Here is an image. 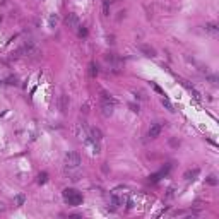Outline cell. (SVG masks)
I'll list each match as a JSON object with an SVG mask.
<instances>
[{
    "mask_svg": "<svg viewBox=\"0 0 219 219\" xmlns=\"http://www.w3.org/2000/svg\"><path fill=\"white\" fill-rule=\"evenodd\" d=\"M154 91L158 92V94H163V96H164V92H163V89H161V87H159V86H156V84H154Z\"/></svg>",
    "mask_w": 219,
    "mask_h": 219,
    "instance_id": "21",
    "label": "cell"
},
{
    "mask_svg": "<svg viewBox=\"0 0 219 219\" xmlns=\"http://www.w3.org/2000/svg\"><path fill=\"white\" fill-rule=\"evenodd\" d=\"M79 164H81V156H79V152L70 151V152H67V154H65V166H67L69 169L77 168Z\"/></svg>",
    "mask_w": 219,
    "mask_h": 219,
    "instance_id": "3",
    "label": "cell"
},
{
    "mask_svg": "<svg viewBox=\"0 0 219 219\" xmlns=\"http://www.w3.org/2000/svg\"><path fill=\"white\" fill-rule=\"evenodd\" d=\"M207 183H209V185H214V187H216V185H218V178H216L214 175H211V176H207Z\"/></svg>",
    "mask_w": 219,
    "mask_h": 219,
    "instance_id": "16",
    "label": "cell"
},
{
    "mask_svg": "<svg viewBox=\"0 0 219 219\" xmlns=\"http://www.w3.org/2000/svg\"><path fill=\"white\" fill-rule=\"evenodd\" d=\"M103 14L110 16V9H108V0H103Z\"/></svg>",
    "mask_w": 219,
    "mask_h": 219,
    "instance_id": "17",
    "label": "cell"
},
{
    "mask_svg": "<svg viewBox=\"0 0 219 219\" xmlns=\"http://www.w3.org/2000/svg\"><path fill=\"white\" fill-rule=\"evenodd\" d=\"M122 199H118L116 195H111V199H110V207H111V211H115V209H118V205H122Z\"/></svg>",
    "mask_w": 219,
    "mask_h": 219,
    "instance_id": "10",
    "label": "cell"
},
{
    "mask_svg": "<svg viewBox=\"0 0 219 219\" xmlns=\"http://www.w3.org/2000/svg\"><path fill=\"white\" fill-rule=\"evenodd\" d=\"M139 50L146 55V56H151V58L156 56V50H154L151 45H144V43H142V45H139Z\"/></svg>",
    "mask_w": 219,
    "mask_h": 219,
    "instance_id": "6",
    "label": "cell"
},
{
    "mask_svg": "<svg viewBox=\"0 0 219 219\" xmlns=\"http://www.w3.org/2000/svg\"><path fill=\"white\" fill-rule=\"evenodd\" d=\"M159 134H161V125H159V123H152V125L149 127L147 135H149L151 139H156V137H159Z\"/></svg>",
    "mask_w": 219,
    "mask_h": 219,
    "instance_id": "5",
    "label": "cell"
},
{
    "mask_svg": "<svg viewBox=\"0 0 219 219\" xmlns=\"http://www.w3.org/2000/svg\"><path fill=\"white\" fill-rule=\"evenodd\" d=\"M113 106H115V99L111 98V94L101 91V113L105 118H110L113 115Z\"/></svg>",
    "mask_w": 219,
    "mask_h": 219,
    "instance_id": "1",
    "label": "cell"
},
{
    "mask_svg": "<svg viewBox=\"0 0 219 219\" xmlns=\"http://www.w3.org/2000/svg\"><path fill=\"white\" fill-rule=\"evenodd\" d=\"M89 139H91V140H96V142H99V140L103 139L101 130H99V128H92L91 132H89Z\"/></svg>",
    "mask_w": 219,
    "mask_h": 219,
    "instance_id": "9",
    "label": "cell"
},
{
    "mask_svg": "<svg viewBox=\"0 0 219 219\" xmlns=\"http://www.w3.org/2000/svg\"><path fill=\"white\" fill-rule=\"evenodd\" d=\"M205 31H209V33H212V34H218V26H216V24H207V26H205Z\"/></svg>",
    "mask_w": 219,
    "mask_h": 219,
    "instance_id": "14",
    "label": "cell"
},
{
    "mask_svg": "<svg viewBox=\"0 0 219 219\" xmlns=\"http://www.w3.org/2000/svg\"><path fill=\"white\" fill-rule=\"evenodd\" d=\"M56 21H58L56 16H52V17H50V26H55V24H56Z\"/></svg>",
    "mask_w": 219,
    "mask_h": 219,
    "instance_id": "20",
    "label": "cell"
},
{
    "mask_svg": "<svg viewBox=\"0 0 219 219\" xmlns=\"http://www.w3.org/2000/svg\"><path fill=\"white\" fill-rule=\"evenodd\" d=\"M58 108H60L62 113H67V110H69V96H67V94H62V96H60Z\"/></svg>",
    "mask_w": 219,
    "mask_h": 219,
    "instance_id": "7",
    "label": "cell"
},
{
    "mask_svg": "<svg viewBox=\"0 0 219 219\" xmlns=\"http://www.w3.org/2000/svg\"><path fill=\"white\" fill-rule=\"evenodd\" d=\"M79 36H81V38H86V36H87V29L79 26Z\"/></svg>",
    "mask_w": 219,
    "mask_h": 219,
    "instance_id": "18",
    "label": "cell"
},
{
    "mask_svg": "<svg viewBox=\"0 0 219 219\" xmlns=\"http://www.w3.org/2000/svg\"><path fill=\"white\" fill-rule=\"evenodd\" d=\"M46 182H48V175H46V173H39V175H38V183H39V185H45Z\"/></svg>",
    "mask_w": 219,
    "mask_h": 219,
    "instance_id": "12",
    "label": "cell"
},
{
    "mask_svg": "<svg viewBox=\"0 0 219 219\" xmlns=\"http://www.w3.org/2000/svg\"><path fill=\"white\" fill-rule=\"evenodd\" d=\"M128 108L132 110L134 113H139V105H134V103H130V105H128Z\"/></svg>",
    "mask_w": 219,
    "mask_h": 219,
    "instance_id": "19",
    "label": "cell"
},
{
    "mask_svg": "<svg viewBox=\"0 0 219 219\" xmlns=\"http://www.w3.org/2000/svg\"><path fill=\"white\" fill-rule=\"evenodd\" d=\"M89 75H91V77H96V75H98V67H96V63H91V65H89Z\"/></svg>",
    "mask_w": 219,
    "mask_h": 219,
    "instance_id": "15",
    "label": "cell"
},
{
    "mask_svg": "<svg viewBox=\"0 0 219 219\" xmlns=\"http://www.w3.org/2000/svg\"><path fill=\"white\" fill-rule=\"evenodd\" d=\"M65 24L70 29H79V17H77V14H69L67 19H65Z\"/></svg>",
    "mask_w": 219,
    "mask_h": 219,
    "instance_id": "4",
    "label": "cell"
},
{
    "mask_svg": "<svg viewBox=\"0 0 219 219\" xmlns=\"http://www.w3.org/2000/svg\"><path fill=\"white\" fill-rule=\"evenodd\" d=\"M199 173H200V169H199V168H194V169H188V171L183 175V178H185L187 182H194V180L199 176Z\"/></svg>",
    "mask_w": 219,
    "mask_h": 219,
    "instance_id": "8",
    "label": "cell"
},
{
    "mask_svg": "<svg viewBox=\"0 0 219 219\" xmlns=\"http://www.w3.org/2000/svg\"><path fill=\"white\" fill-rule=\"evenodd\" d=\"M63 200L69 205H81L82 204V195L75 188H65L63 190Z\"/></svg>",
    "mask_w": 219,
    "mask_h": 219,
    "instance_id": "2",
    "label": "cell"
},
{
    "mask_svg": "<svg viewBox=\"0 0 219 219\" xmlns=\"http://www.w3.org/2000/svg\"><path fill=\"white\" fill-rule=\"evenodd\" d=\"M161 103H163V106H164L166 110H168V111H171V113L175 111V108H173V105H171V101H169V99H168L166 96H164L163 99H161Z\"/></svg>",
    "mask_w": 219,
    "mask_h": 219,
    "instance_id": "11",
    "label": "cell"
},
{
    "mask_svg": "<svg viewBox=\"0 0 219 219\" xmlns=\"http://www.w3.org/2000/svg\"><path fill=\"white\" fill-rule=\"evenodd\" d=\"M24 202H26V195L24 194L16 195V205H24Z\"/></svg>",
    "mask_w": 219,
    "mask_h": 219,
    "instance_id": "13",
    "label": "cell"
}]
</instances>
